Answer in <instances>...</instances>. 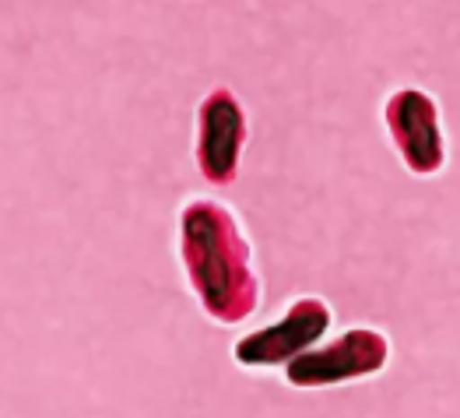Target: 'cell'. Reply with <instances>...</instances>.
<instances>
[{
    "mask_svg": "<svg viewBox=\"0 0 460 418\" xmlns=\"http://www.w3.org/2000/svg\"><path fill=\"white\" fill-rule=\"evenodd\" d=\"M180 261L193 296L215 324L235 327L261 306L250 243L226 204L193 197L180 208Z\"/></svg>",
    "mask_w": 460,
    "mask_h": 418,
    "instance_id": "1",
    "label": "cell"
},
{
    "mask_svg": "<svg viewBox=\"0 0 460 418\" xmlns=\"http://www.w3.org/2000/svg\"><path fill=\"white\" fill-rule=\"evenodd\" d=\"M384 127L401 155L404 169L415 176H436L447 165V134L439 102L425 88H397L384 102Z\"/></svg>",
    "mask_w": 460,
    "mask_h": 418,
    "instance_id": "5",
    "label": "cell"
},
{
    "mask_svg": "<svg viewBox=\"0 0 460 418\" xmlns=\"http://www.w3.org/2000/svg\"><path fill=\"white\" fill-rule=\"evenodd\" d=\"M334 324V309L320 296H299L285 306V313L261 327L243 334L232 344V359L246 369H274L296 362L303 351H309Z\"/></svg>",
    "mask_w": 460,
    "mask_h": 418,
    "instance_id": "3",
    "label": "cell"
},
{
    "mask_svg": "<svg viewBox=\"0 0 460 418\" xmlns=\"http://www.w3.org/2000/svg\"><path fill=\"white\" fill-rule=\"evenodd\" d=\"M246 138H250V120L239 95L226 84H215L197 106V141H193L197 169L211 187H232L239 180Z\"/></svg>",
    "mask_w": 460,
    "mask_h": 418,
    "instance_id": "4",
    "label": "cell"
},
{
    "mask_svg": "<svg viewBox=\"0 0 460 418\" xmlns=\"http://www.w3.org/2000/svg\"><path fill=\"white\" fill-rule=\"evenodd\" d=\"M390 362V338L376 327H348L334 342L303 351L296 362L285 366L288 387L299 390H320L338 383L366 380L384 373Z\"/></svg>",
    "mask_w": 460,
    "mask_h": 418,
    "instance_id": "2",
    "label": "cell"
}]
</instances>
